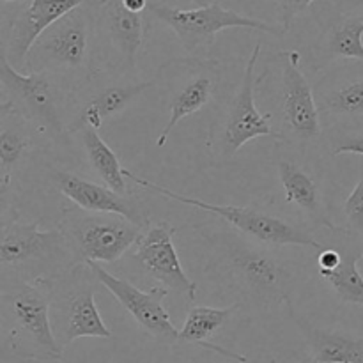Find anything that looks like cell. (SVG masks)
I'll return each instance as SVG.
<instances>
[{"mask_svg":"<svg viewBox=\"0 0 363 363\" xmlns=\"http://www.w3.org/2000/svg\"><path fill=\"white\" fill-rule=\"evenodd\" d=\"M2 4H21V6H27L32 0H0Z\"/></svg>","mask_w":363,"mask_h":363,"instance_id":"4dcf8cb0","label":"cell"},{"mask_svg":"<svg viewBox=\"0 0 363 363\" xmlns=\"http://www.w3.org/2000/svg\"><path fill=\"white\" fill-rule=\"evenodd\" d=\"M7 342L16 357L28 360H60L62 350L52 325L50 280H18L0 294Z\"/></svg>","mask_w":363,"mask_h":363,"instance_id":"6da1fadb","label":"cell"},{"mask_svg":"<svg viewBox=\"0 0 363 363\" xmlns=\"http://www.w3.org/2000/svg\"><path fill=\"white\" fill-rule=\"evenodd\" d=\"M333 155L363 156V135H344L333 142Z\"/></svg>","mask_w":363,"mask_h":363,"instance_id":"f1b7e54d","label":"cell"},{"mask_svg":"<svg viewBox=\"0 0 363 363\" xmlns=\"http://www.w3.org/2000/svg\"><path fill=\"white\" fill-rule=\"evenodd\" d=\"M294 325L300 328L312 363H363V337L318 328L296 314L293 303H286Z\"/></svg>","mask_w":363,"mask_h":363,"instance_id":"e0dca14e","label":"cell"},{"mask_svg":"<svg viewBox=\"0 0 363 363\" xmlns=\"http://www.w3.org/2000/svg\"><path fill=\"white\" fill-rule=\"evenodd\" d=\"M191 2H194V4H197L199 7H202V6H208V4H211V2H209V0H191Z\"/></svg>","mask_w":363,"mask_h":363,"instance_id":"1f68e13d","label":"cell"},{"mask_svg":"<svg viewBox=\"0 0 363 363\" xmlns=\"http://www.w3.org/2000/svg\"><path fill=\"white\" fill-rule=\"evenodd\" d=\"M279 177L286 191V204L296 206L303 213H307L315 222L328 223V220L323 218L321 195L315 181L308 176L305 170H301L296 163L287 158L279 160Z\"/></svg>","mask_w":363,"mask_h":363,"instance_id":"603a6c76","label":"cell"},{"mask_svg":"<svg viewBox=\"0 0 363 363\" xmlns=\"http://www.w3.org/2000/svg\"><path fill=\"white\" fill-rule=\"evenodd\" d=\"M147 13H135L124 6V0H99L94 7L96 30L103 35L121 64L135 67L137 55L144 45Z\"/></svg>","mask_w":363,"mask_h":363,"instance_id":"9a60e30c","label":"cell"},{"mask_svg":"<svg viewBox=\"0 0 363 363\" xmlns=\"http://www.w3.org/2000/svg\"><path fill=\"white\" fill-rule=\"evenodd\" d=\"M128 179H133L135 183L140 186L147 188V190L155 191V194L169 197L172 201L181 202V204L191 206V208L202 209V211H209L216 215L218 218L225 220L227 223L240 230L245 236L252 238L254 241L262 245H272V247H312L321 248L319 241L312 236L308 230L300 229V227L293 225L287 220L279 218V216L266 215V213L257 211L254 208H241V206H218L211 204V202H204L201 199H191L186 195L176 194L170 191L169 188L160 186V184L151 183L147 179L135 176L133 172L128 170Z\"/></svg>","mask_w":363,"mask_h":363,"instance_id":"52a82bcc","label":"cell"},{"mask_svg":"<svg viewBox=\"0 0 363 363\" xmlns=\"http://www.w3.org/2000/svg\"><path fill=\"white\" fill-rule=\"evenodd\" d=\"M261 55V43L254 46L250 57L247 60L243 80L236 96L227 106L225 121L222 124V131L215 137L216 147L222 156H233L243 147L247 142L259 137L273 135L272 113H261L255 106L254 99V82H255V64Z\"/></svg>","mask_w":363,"mask_h":363,"instance_id":"8fae6325","label":"cell"},{"mask_svg":"<svg viewBox=\"0 0 363 363\" xmlns=\"http://www.w3.org/2000/svg\"><path fill=\"white\" fill-rule=\"evenodd\" d=\"M174 234L176 229L167 223L147 227L137 241L135 259L163 287L194 301L199 286L184 273L181 266L179 255L174 247Z\"/></svg>","mask_w":363,"mask_h":363,"instance_id":"7c38bea8","label":"cell"},{"mask_svg":"<svg viewBox=\"0 0 363 363\" xmlns=\"http://www.w3.org/2000/svg\"><path fill=\"white\" fill-rule=\"evenodd\" d=\"M191 363H208V362H201V360H197V358H194V360H191Z\"/></svg>","mask_w":363,"mask_h":363,"instance_id":"d6a6232c","label":"cell"},{"mask_svg":"<svg viewBox=\"0 0 363 363\" xmlns=\"http://www.w3.org/2000/svg\"><path fill=\"white\" fill-rule=\"evenodd\" d=\"M318 106L319 112L332 117L363 116V78L346 80L339 87L321 92Z\"/></svg>","mask_w":363,"mask_h":363,"instance_id":"484cf974","label":"cell"},{"mask_svg":"<svg viewBox=\"0 0 363 363\" xmlns=\"http://www.w3.org/2000/svg\"><path fill=\"white\" fill-rule=\"evenodd\" d=\"M215 66L216 64L213 60H209V62L201 60V66H199L197 73H194V77L188 78L174 92L172 99H170L169 123L165 124V128L160 133L158 140H156L158 147H163L167 144L169 135L172 133V130L181 121L204 108L209 103V99L213 98V94L216 91V85H218V71H216Z\"/></svg>","mask_w":363,"mask_h":363,"instance_id":"ac0fdd59","label":"cell"},{"mask_svg":"<svg viewBox=\"0 0 363 363\" xmlns=\"http://www.w3.org/2000/svg\"><path fill=\"white\" fill-rule=\"evenodd\" d=\"M149 14L172 28L184 52L188 53L211 46L216 34L225 28H252V30L279 35V38L287 34L282 25H273L257 18L243 16L233 9H225L218 2H211L208 6L195 7V9H181V7H172L167 4L151 2Z\"/></svg>","mask_w":363,"mask_h":363,"instance_id":"8992f818","label":"cell"},{"mask_svg":"<svg viewBox=\"0 0 363 363\" xmlns=\"http://www.w3.org/2000/svg\"><path fill=\"white\" fill-rule=\"evenodd\" d=\"M82 268H71L64 275L57 277L55 282L62 289L55 291L52 286V298H57V340L62 347L73 344L77 339L96 337V339H112V332L103 321L94 300V286L91 282L92 272L85 275Z\"/></svg>","mask_w":363,"mask_h":363,"instance_id":"9c48e42d","label":"cell"},{"mask_svg":"<svg viewBox=\"0 0 363 363\" xmlns=\"http://www.w3.org/2000/svg\"><path fill=\"white\" fill-rule=\"evenodd\" d=\"M333 4H337L340 11H351V13L363 14V0H333Z\"/></svg>","mask_w":363,"mask_h":363,"instance_id":"f546056e","label":"cell"},{"mask_svg":"<svg viewBox=\"0 0 363 363\" xmlns=\"http://www.w3.org/2000/svg\"><path fill=\"white\" fill-rule=\"evenodd\" d=\"M314 2H318V0H279L280 21H282L284 30L289 32L296 16H300L303 11H307Z\"/></svg>","mask_w":363,"mask_h":363,"instance_id":"83f0119b","label":"cell"},{"mask_svg":"<svg viewBox=\"0 0 363 363\" xmlns=\"http://www.w3.org/2000/svg\"><path fill=\"white\" fill-rule=\"evenodd\" d=\"M82 144H84L89 163H91L92 169L98 172V176L101 177L103 183H105L110 190L117 191L119 195H128V170L123 169L117 155L112 151V147L99 137L98 131L92 130V128H84V130H82Z\"/></svg>","mask_w":363,"mask_h":363,"instance_id":"cb8c5ba5","label":"cell"},{"mask_svg":"<svg viewBox=\"0 0 363 363\" xmlns=\"http://www.w3.org/2000/svg\"><path fill=\"white\" fill-rule=\"evenodd\" d=\"M151 85L152 82H135V84H119L101 89L80 106V112L69 124L67 133H77L84 128H92L98 131L106 119H112L113 116L123 112L138 94H142Z\"/></svg>","mask_w":363,"mask_h":363,"instance_id":"ffe728a7","label":"cell"},{"mask_svg":"<svg viewBox=\"0 0 363 363\" xmlns=\"http://www.w3.org/2000/svg\"><path fill=\"white\" fill-rule=\"evenodd\" d=\"M34 126L11 110L6 101L0 105V174L2 195H6L18 163L28 155L34 145Z\"/></svg>","mask_w":363,"mask_h":363,"instance_id":"44dd1931","label":"cell"},{"mask_svg":"<svg viewBox=\"0 0 363 363\" xmlns=\"http://www.w3.org/2000/svg\"><path fill=\"white\" fill-rule=\"evenodd\" d=\"M222 259L234 286L250 301L264 307L291 301L293 272L280 257L245 241H227Z\"/></svg>","mask_w":363,"mask_h":363,"instance_id":"5b68a950","label":"cell"},{"mask_svg":"<svg viewBox=\"0 0 363 363\" xmlns=\"http://www.w3.org/2000/svg\"><path fill=\"white\" fill-rule=\"evenodd\" d=\"M84 264L89 266L96 279L103 284V287L113 294L121 307L137 321V325L145 333L163 344L179 342V330L174 326V323L170 321V314L163 307V300L170 293L167 287L156 286L149 291H142L128 280L106 272L99 262L89 261Z\"/></svg>","mask_w":363,"mask_h":363,"instance_id":"30bf717a","label":"cell"},{"mask_svg":"<svg viewBox=\"0 0 363 363\" xmlns=\"http://www.w3.org/2000/svg\"><path fill=\"white\" fill-rule=\"evenodd\" d=\"M74 255L69 241L60 229L39 230L38 222H4L0 238V264L4 272H34L38 280H52L60 277L57 259L64 262ZM77 257V255H74Z\"/></svg>","mask_w":363,"mask_h":363,"instance_id":"ba28073f","label":"cell"},{"mask_svg":"<svg viewBox=\"0 0 363 363\" xmlns=\"http://www.w3.org/2000/svg\"><path fill=\"white\" fill-rule=\"evenodd\" d=\"M314 53L315 69L339 59L363 60V14L340 11L323 30Z\"/></svg>","mask_w":363,"mask_h":363,"instance_id":"d6986e66","label":"cell"},{"mask_svg":"<svg viewBox=\"0 0 363 363\" xmlns=\"http://www.w3.org/2000/svg\"><path fill=\"white\" fill-rule=\"evenodd\" d=\"M344 215L351 233L363 234V176L344 202Z\"/></svg>","mask_w":363,"mask_h":363,"instance_id":"4316f807","label":"cell"},{"mask_svg":"<svg viewBox=\"0 0 363 363\" xmlns=\"http://www.w3.org/2000/svg\"><path fill=\"white\" fill-rule=\"evenodd\" d=\"M233 314L234 307H194L188 312L183 328L179 330V342L195 344V346H201L208 351H215V353L222 354V357L233 358V360L240 363H247V358L241 357V354L230 353V351L223 350L222 346H216V344L209 342V337L218 332L229 321Z\"/></svg>","mask_w":363,"mask_h":363,"instance_id":"7402d4cb","label":"cell"},{"mask_svg":"<svg viewBox=\"0 0 363 363\" xmlns=\"http://www.w3.org/2000/svg\"><path fill=\"white\" fill-rule=\"evenodd\" d=\"M91 0H32L14 14L4 38L2 55L14 67H25L28 52L53 23Z\"/></svg>","mask_w":363,"mask_h":363,"instance_id":"5bb4252c","label":"cell"},{"mask_svg":"<svg viewBox=\"0 0 363 363\" xmlns=\"http://www.w3.org/2000/svg\"><path fill=\"white\" fill-rule=\"evenodd\" d=\"M53 181H55L60 194L66 195L77 208L91 213L119 215L130 222L137 223L142 229L149 227L145 213L142 211L138 202H135L128 195H119L117 191L110 190L108 186L92 183L85 177H80L78 174L62 172V170L53 172Z\"/></svg>","mask_w":363,"mask_h":363,"instance_id":"2e32d148","label":"cell"},{"mask_svg":"<svg viewBox=\"0 0 363 363\" xmlns=\"http://www.w3.org/2000/svg\"><path fill=\"white\" fill-rule=\"evenodd\" d=\"M339 250L342 254L339 266L330 272H318L319 277L326 280L342 303L363 305V275L358 268L363 257V247H342Z\"/></svg>","mask_w":363,"mask_h":363,"instance_id":"d4e9b609","label":"cell"},{"mask_svg":"<svg viewBox=\"0 0 363 363\" xmlns=\"http://www.w3.org/2000/svg\"><path fill=\"white\" fill-rule=\"evenodd\" d=\"M282 113L284 124L301 142L321 135V112L311 84L300 69V53L289 50L282 55Z\"/></svg>","mask_w":363,"mask_h":363,"instance_id":"4fadbf2b","label":"cell"},{"mask_svg":"<svg viewBox=\"0 0 363 363\" xmlns=\"http://www.w3.org/2000/svg\"><path fill=\"white\" fill-rule=\"evenodd\" d=\"M96 32L94 7L89 4L53 23L41 38L35 41L25 60L28 73H50L57 78H78L87 84L94 77L91 71V39Z\"/></svg>","mask_w":363,"mask_h":363,"instance_id":"7a4b0ae2","label":"cell"},{"mask_svg":"<svg viewBox=\"0 0 363 363\" xmlns=\"http://www.w3.org/2000/svg\"><path fill=\"white\" fill-rule=\"evenodd\" d=\"M360 262H362V266H363V257H362V261H360Z\"/></svg>","mask_w":363,"mask_h":363,"instance_id":"836d02e7","label":"cell"},{"mask_svg":"<svg viewBox=\"0 0 363 363\" xmlns=\"http://www.w3.org/2000/svg\"><path fill=\"white\" fill-rule=\"evenodd\" d=\"M0 82L4 101L35 130L53 138H62L67 133L64 119L69 92L53 74L20 73L6 57L0 55Z\"/></svg>","mask_w":363,"mask_h":363,"instance_id":"3957f363","label":"cell"},{"mask_svg":"<svg viewBox=\"0 0 363 363\" xmlns=\"http://www.w3.org/2000/svg\"><path fill=\"white\" fill-rule=\"evenodd\" d=\"M59 229L82 262L119 261L142 236V227L119 215L91 213L74 206L64 211Z\"/></svg>","mask_w":363,"mask_h":363,"instance_id":"277c9868","label":"cell"}]
</instances>
